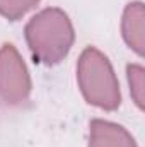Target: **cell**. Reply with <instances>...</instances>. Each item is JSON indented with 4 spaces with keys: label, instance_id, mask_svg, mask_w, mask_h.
<instances>
[{
    "label": "cell",
    "instance_id": "obj_5",
    "mask_svg": "<svg viewBox=\"0 0 145 147\" xmlns=\"http://www.w3.org/2000/svg\"><path fill=\"white\" fill-rule=\"evenodd\" d=\"M121 34L125 43L138 57L145 51V9L142 2H130L121 17Z\"/></svg>",
    "mask_w": 145,
    "mask_h": 147
},
{
    "label": "cell",
    "instance_id": "obj_7",
    "mask_svg": "<svg viewBox=\"0 0 145 147\" xmlns=\"http://www.w3.org/2000/svg\"><path fill=\"white\" fill-rule=\"evenodd\" d=\"M38 3L39 0H0V16L9 21H17Z\"/></svg>",
    "mask_w": 145,
    "mask_h": 147
},
{
    "label": "cell",
    "instance_id": "obj_6",
    "mask_svg": "<svg viewBox=\"0 0 145 147\" xmlns=\"http://www.w3.org/2000/svg\"><path fill=\"white\" fill-rule=\"evenodd\" d=\"M126 77L130 86V94L138 106V110H144L145 106V70L142 65L132 63L126 67Z\"/></svg>",
    "mask_w": 145,
    "mask_h": 147
},
{
    "label": "cell",
    "instance_id": "obj_1",
    "mask_svg": "<svg viewBox=\"0 0 145 147\" xmlns=\"http://www.w3.org/2000/svg\"><path fill=\"white\" fill-rule=\"evenodd\" d=\"M24 36L33 57L39 63L55 65L72 50L75 31L67 12L58 7H48L29 19Z\"/></svg>",
    "mask_w": 145,
    "mask_h": 147
},
{
    "label": "cell",
    "instance_id": "obj_2",
    "mask_svg": "<svg viewBox=\"0 0 145 147\" xmlns=\"http://www.w3.org/2000/svg\"><path fill=\"white\" fill-rule=\"evenodd\" d=\"M77 82L84 99L101 110L113 111L121 105L119 82L108 57L94 46H87L77 63Z\"/></svg>",
    "mask_w": 145,
    "mask_h": 147
},
{
    "label": "cell",
    "instance_id": "obj_4",
    "mask_svg": "<svg viewBox=\"0 0 145 147\" xmlns=\"http://www.w3.org/2000/svg\"><path fill=\"white\" fill-rule=\"evenodd\" d=\"M89 147H138L132 134L108 120L96 118L89 123Z\"/></svg>",
    "mask_w": 145,
    "mask_h": 147
},
{
    "label": "cell",
    "instance_id": "obj_3",
    "mask_svg": "<svg viewBox=\"0 0 145 147\" xmlns=\"http://www.w3.org/2000/svg\"><path fill=\"white\" fill-rule=\"evenodd\" d=\"M29 70L12 43L0 46V99L10 106L22 105L31 94Z\"/></svg>",
    "mask_w": 145,
    "mask_h": 147
}]
</instances>
